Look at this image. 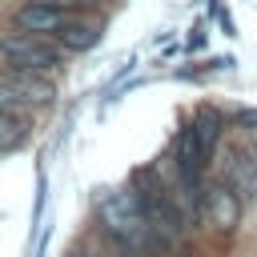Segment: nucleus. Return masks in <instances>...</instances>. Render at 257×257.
Returning <instances> with one entry per match:
<instances>
[{
  "instance_id": "1",
  "label": "nucleus",
  "mask_w": 257,
  "mask_h": 257,
  "mask_svg": "<svg viewBox=\"0 0 257 257\" xmlns=\"http://www.w3.org/2000/svg\"><path fill=\"white\" fill-rule=\"evenodd\" d=\"M96 221L108 237V245H120V249H133L141 257H165L173 245L153 229V221L141 213L137 197L124 189V193H104L96 201Z\"/></svg>"
},
{
  "instance_id": "5",
  "label": "nucleus",
  "mask_w": 257,
  "mask_h": 257,
  "mask_svg": "<svg viewBox=\"0 0 257 257\" xmlns=\"http://www.w3.org/2000/svg\"><path fill=\"white\" fill-rule=\"evenodd\" d=\"M0 84H4L8 92H16L20 104H48V100L56 96L52 80H48L44 72H28V68H8V72L0 76Z\"/></svg>"
},
{
  "instance_id": "8",
  "label": "nucleus",
  "mask_w": 257,
  "mask_h": 257,
  "mask_svg": "<svg viewBox=\"0 0 257 257\" xmlns=\"http://www.w3.org/2000/svg\"><path fill=\"white\" fill-rule=\"evenodd\" d=\"M52 40L64 48V52H84V48H92L96 40H100V28L96 24H88V20H64L56 32H52Z\"/></svg>"
},
{
  "instance_id": "4",
  "label": "nucleus",
  "mask_w": 257,
  "mask_h": 257,
  "mask_svg": "<svg viewBox=\"0 0 257 257\" xmlns=\"http://www.w3.org/2000/svg\"><path fill=\"white\" fill-rule=\"evenodd\" d=\"M0 56L8 60V68H28V72H48V68H60L64 64V48L60 44H48L36 32L4 36L0 40Z\"/></svg>"
},
{
  "instance_id": "6",
  "label": "nucleus",
  "mask_w": 257,
  "mask_h": 257,
  "mask_svg": "<svg viewBox=\"0 0 257 257\" xmlns=\"http://www.w3.org/2000/svg\"><path fill=\"white\" fill-rule=\"evenodd\" d=\"M12 20H16V28H20V32H36V36H40V32H48V36H52V32L68 20V8H52V4H36V0H28Z\"/></svg>"
},
{
  "instance_id": "11",
  "label": "nucleus",
  "mask_w": 257,
  "mask_h": 257,
  "mask_svg": "<svg viewBox=\"0 0 257 257\" xmlns=\"http://www.w3.org/2000/svg\"><path fill=\"white\" fill-rule=\"evenodd\" d=\"M36 4H52V8H84L92 0H36Z\"/></svg>"
},
{
  "instance_id": "2",
  "label": "nucleus",
  "mask_w": 257,
  "mask_h": 257,
  "mask_svg": "<svg viewBox=\"0 0 257 257\" xmlns=\"http://www.w3.org/2000/svg\"><path fill=\"white\" fill-rule=\"evenodd\" d=\"M128 193L137 197L141 213L153 221V229H157L169 245H181V241H185V233L193 229V221H189V213L177 205V197H173L169 181L161 177V165L137 169V173L128 177Z\"/></svg>"
},
{
  "instance_id": "9",
  "label": "nucleus",
  "mask_w": 257,
  "mask_h": 257,
  "mask_svg": "<svg viewBox=\"0 0 257 257\" xmlns=\"http://www.w3.org/2000/svg\"><path fill=\"white\" fill-rule=\"evenodd\" d=\"M28 141V116L20 108H0V153H12Z\"/></svg>"
},
{
  "instance_id": "3",
  "label": "nucleus",
  "mask_w": 257,
  "mask_h": 257,
  "mask_svg": "<svg viewBox=\"0 0 257 257\" xmlns=\"http://www.w3.org/2000/svg\"><path fill=\"white\" fill-rule=\"evenodd\" d=\"M241 217H245V197L229 181L213 177L205 185V193H201V221H205V229L213 237H221V241H233V233L241 229Z\"/></svg>"
},
{
  "instance_id": "7",
  "label": "nucleus",
  "mask_w": 257,
  "mask_h": 257,
  "mask_svg": "<svg viewBox=\"0 0 257 257\" xmlns=\"http://www.w3.org/2000/svg\"><path fill=\"white\" fill-rule=\"evenodd\" d=\"M189 124L197 128V137H201V145H205L209 153H217V145H221V137H225V128H229V120H225V112H221L217 104H197V112H193Z\"/></svg>"
},
{
  "instance_id": "10",
  "label": "nucleus",
  "mask_w": 257,
  "mask_h": 257,
  "mask_svg": "<svg viewBox=\"0 0 257 257\" xmlns=\"http://www.w3.org/2000/svg\"><path fill=\"white\" fill-rule=\"evenodd\" d=\"M229 124H237V128H249V133H257V108H237V112L229 116Z\"/></svg>"
},
{
  "instance_id": "12",
  "label": "nucleus",
  "mask_w": 257,
  "mask_h": 257,
  "mask_svg": "<svg viewBox=\"0 0 257 257\" xmlns=\"http://www.w3.org/2000/svg\"><path fill=\"white\" fill-rule=\"evenodd\" d=\"M72 257H84V253H72Z\"/></svg>"
}]
</instances>
